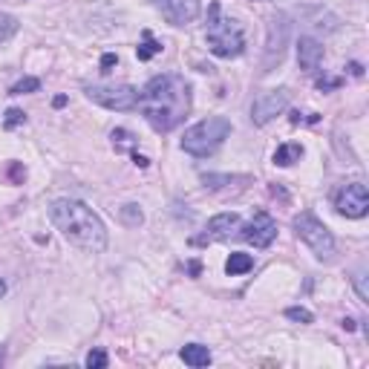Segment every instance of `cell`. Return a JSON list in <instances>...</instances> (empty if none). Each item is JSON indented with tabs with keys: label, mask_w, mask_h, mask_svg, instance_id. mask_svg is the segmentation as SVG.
<instances>
[{
	"label": "cell",
	"mask_w": 369,
	"mask_h": 369,
	"mask_svg": "<svg viewBox=\"0 0 369 369\" xmlns=\"http://www.w3.org/2000/svg\"><path fill=\"white\" fill-rule=\"evenodd\" d=\"M139 110L156 133L176 130L190 113V84L182 76H153L139 92Z\"/></svg>",
	"instance_id": "obj_1"
},
{
	"label": "cell",
	"mask_w": 369,
	"mask_h": 369,
	"mask_svg": "<svg viewBox=\"0 0 369 369\" xmlns=\"http://www.w3.org/2000/svg\"><path fill=\"white\" fill-rule=\"evenodd\" d=\"M49 219L53 225L87 254H102L107 249V228L92 208L78 200H55L49 205Z\"/></svg>",
	"instance_id": "obj_2"
},
{
	"label": "cell",
	"mask_w": 369,
	"mask_h": 369,
	"mask_svg": "<svg viewBox=\"0 0 369 369\" xmlns=\"http://www.w3.org/2000/svg\"><path fill=\"white\" fill-rule=\"evenodd\" d=\"M208 49L216 58H239L245 53V35L234 18H223L219 4L208 6V27H205Z\"/></svg>",
	"instance_id": "obj_3"
},
{
	"label": "cell",
	"mask_w": 369,
	"mask_h": 369,
	"mask_svg": "<svg viewBox=\"0 0 369 369\" xmlns=\"http://www.w3.org/2000/svg\"><path fill=\"white\" fill-rule=\"evenodd\" d=\"M228 136H231V121L225 116H208L200 121V125L185 130L182 151L188 156H196V159H208L225 144Z\"/></svg>",
	"instance_id": "obj_4"
},
{
	"label": "cell",
	"mask_w": 369,
	"mask_h": 369,
	"mask_svg": "<svg viewBox=\"0 0 369 369\" xmlns=\"http://www.w3.org/2000/svg\"><path fill=\"white\" fill-rule=\"evenodd\" d=\"M294 234H298L309 245L312 254L317 260H332V254H335V237H332V231L312 211H303V214L294 216Z\"/></svg>",
	"instance_id": "obj_5"
},
{
	"label": "cell",
	"mask_w": 369,
	"mask_h": 369,
	"mask_svg": "<svg viewBox=\"0 0 369 369\" xmlns=\"http://www.w3.org/2000/svg\"><path fill=\"white\" fill-rule=\"evenodd\" d=\"M291 35V20L286 12H277L268 20V38H265V53H263V72H272L283 58H286V46Z\"/></svg>",
	"instance_id": "obj_6"
},
{
	"label": "cell",
	"mask_w": 369,
	"mask_h": 369,
	"mask_svg": "<svg viewBox=\"0 0 369 369\" xmlns=\"http://www.w3.org/2000/svg\"><path fill=\"white\" fill-rule=\"evenodd\" d=\"M87 98L95 104H102L107 110H118V113H127L139 107V90L130 84H116V87H84Z\"/></svg>",
	"instance_id": "obj_7"
},
{
	"label": "cell",
	"mask_w": 369,
	"mask_h": 369,
	"mask_svg": "<svg viewBox=\"0 0 369 369\" xmlns=\"http://www.w3.org/2000/svg\"><path fill=\"white\" fill-rule=\"evenodd\" d=\"M288 107V90L286 87H277V90H265L254 98L251 104V121L257 127H265L268 121H274L283 110Z\"/></svg>",
	"instance_id": "obj_8"
},
{
	"label": "cell",
	"mask_w": 369,
	"mask_h": 369,
	"mask_svg": "<svg viewBox=\"0 0 369 369\" xmlns=\"http://www.w3.org/2000/svg\"><path fill=\"white\" fill-rule=\"evenodd\" d=\"M335 208H337V214L349 216V219L366 216V211H369V190H366V185H363V182H349V185H343V188L335 193Z\"/></svg>",
	"instance_id": "obj_9"
},
{
	"label": "cell",
	"mask_w": 369,
	"mask_h": 369,
	"mask_svg": "<svg viewBox=\"0 0 369 369\" xmlns=\"http://www.w3.org/2000/svg\"><path fill=\"white\" fill-rule=\"evenodd\" d=\"M239 237H242L245 242H251L254 249H268V245L277 239V223H274V219L268 216L265 211H257V214L251 216V223L239 231Z\"/></svg>",
	"instance_id": "obj_10"
},
{
	"label": "cell",
	"mask_w": 369,
	"mask_h": 369,
	"mask_svg": "<svg viewBox=\"0 0 369 369\" xmlns=\"http://www.w3.org/2000/svg\"><path fill=\"white\" fill-rule=\"evenodd\" d=\"M153 6L162 12V18L167 23H174V27H188V23H193L202 12L200 0H153Z\"/></svg>",
	"instance_id": "obj_11"
},
{
	"label": "cell",
	"mask_w": 369,
	"mask_h": 369,
	"mask_svg": "<svg viewBox=\"0 0 369 369\" xmlns=\"http://www.w3.org/2000/svg\"><path fill=\"white\" fill-rule=\"evenodd\" d=\"M239 228V214H216L214 219H208V228L205 234L193 237V245H208V242H216V239H228L231 231Z\"/></svg>",
	"instance_id": "obj_12"
},
{
	"label": "cell",
	"mask_w": 369,
	"mask_h": 369,
	"mask_svg": "<svg viewBox=\"0 0 369 369\" xmlns=\"http://www.w3.org/2000/svg\"><path fill=\"white\" fill-rule=\"evenodd\" d=\"M298 64L303 72H317V67L323 64V46L314 38H300L298 41Z\"/></svg>",
	"instance_id": "obj_13"
},
{
	"label": "cell",
	"mask_w": 369,
	"mask_h": 369,
	"mask_svg": "<svg viewBox=\"0 0 369 369\" xmlns=\"http://www.w3.org/2000/svg\"><path fill=\"white\" fill-rule=\"evenodd\" d=\"M179 358L188 363V366H208L211 363V349L208 347H202V343H188V347H182V352H179Z\"/></svg>",
	"instance_id": "obj_14"
},
{
	"label": "cell",
	"mask_w": 369,
	"mask_h": 369,
	"mask_svg": "<svg viewBox=\"0 0 369 369\" xmlns=\"http://www.w3.org/2000/svg\"><path fill=\"white\" fill-rule=\"evenodd\" d=\"M254 268V257L251 254H245V251H234L228 260H225V272L231 277H239V274H249Z\"/></svg>",
	"instance_id": "obj_15"
},
{
	"label": "cell",
	"mask_w": 369,
	"mask_h": 369,
	"mask_svg": "<svg viewBox=\"0 0 369 369\" xmlns=\"http://www.w3.org/2000/svg\"><path fill=\"white\" fill-rule=\"evenodd\" d=\"M300 156H303V147L286 141V144H280L277 151H274V165L288 167V165H294V162H300Z\"/></svg>",
	"instance_id": "obj_16"
},
{
	"label": "cell",
	"mask_w": 369,
	"mask_h": 369,
	"mask_svg": "<svg viewBox=\"0 0 369 369\" xmlns=\"http://www.w3.org/2000/svg\"><path fill=\"white\" fill-rule=\"evenodd\" d=\"M159 53H162V43H159L151 32H144V35H141V43L136 46V58H139V61H151V58L159 55Z\"/></svg>",
	"instance_id": "obj_17"
},
{
	"label": "cell",
	"mask_w": 369,
	"mask_h": 369,
	"mask_svg": "<svg viewBox=\"0 0 369 369\" xmlns=\"http://www.w3.org/2000/svg\"><path fill=\"white\" fill-rule=\"evenodd\" d=\"M110 139H113L116 153H125V151H133V147H136V136L130 130H125V127H116L110 133Z\"/></svg>",
	"instance_id": "obj_18"
},
{
	"label": "cell",
	"mask_w": 369,
	"mask_h": 369,
	"mask_svg": "<svg viewBox=\"0 0 369 369\" xmlns=\"http://www.w3.org/2000/svg\"><path fill=\"white\" fill-rule=\"evenodd\" d=\"M118 219H121V223H125L127 228H139L141 223H144V214L139 211V205H125V208H118Z\"/></svg>",
	"instance_id": "obj_19"
},
{
	"label": "cell",
	"mask_w": 369,
	"mask_h": 369,
	"mask_svg": "<svg viewBox=\"0 0 369 369\" xmlns=\"http://www.w3.org/2000/svg\"><path fill=\"white\" fill-rule=\"evenodd\" d=\"M0 176H4L9 185H23V179H27V167H23L20 162H9Z\"/></svg>",
	"instance_id": "obj_20"
},
{
	"label": "cell",
	"mask_w": 369,
	"mask_h": 369,
	"mask_svg": "<svg viewBox=\"0 0 369 369\" xmlns=\"http://www.w3.org/2000/svg\"><path fill=\"white\" fill-rule=\"evenodd\" d=\"M15 32H18V18H15V15H6V12H0V43L9 41Z\"/></svg>",
	"instance_id": "obj_21"
},
{
	"label": "cell",
	"mask_w": 369,
	"mask_h": 369,
	"mask_svg": "<svg viewBox=\"0 0 369 369\" xmlns=\"http://www.w3.org/2000/svg\"><path fill=\"white\" fill-rule=\"evenodd\" d=\"M38 90H41V81L38 78H23V81H18L9 90V95H27V92H38Z\"/></svg>",
	"instance_id": "obj_22"
},
{
	"label": "cell",
	"mask_w": 369,
	"mask_h": 369,
	"mask_svg": "<svg viewBox=\"0 0 369 369\" xmlns=\"http://www.w3.org/2000/svg\"><path fill=\"white\" fill-rule=\"evenodd\" d=\"M286 317H288V321H294V323H312V321H314L312 312L303 309V306H291V309H286Z\"/></svg>",
	"instance_id": "obj_23"
},
{
	"label": "cell",
	"mask_w": 369,
	"mask_h": 369,
	"mask_svg": "<svg viewBox=\"0 0 369 369\" xmlns=\"http://www.w3.org/2000/svg\"><path fill=\"white\" fill-rule=\"evenodd\" d=\"M23 121H27V113L18 110V107H12V110H6L4 127H6V130H15V127H20V125H23Z\"/></svg>",
	"instance_id": "obj_24"
},
{
	"label": "cell",
	"mask_w": 369,
	"mask_h": 369,
	"mask_svg": "<svg viewBox=\"0 0 369 369\" xmlns=\"http://www.w3.org/2000/svg\"><path fill=\"white\" fill-rule=\"evenodd\" d=\"M245 176H214V174H208V176H202V182H205V188H223V185H231V182H242Z\"/></svg>",
	"instance_id": "obj_25"
},
{
	"label": "cell",
	"mask_w": 369,
	"mask_h": 369,
	"mask_svg": "<svg viewBox=\"0 0 369 369\" xmlns=\"http://www.w3.org/2000/svg\"><path fill=\"white\" fill-rule=\"evenodd\" d=\"M107 363H110V358H107L104 349H92V352L87 355V366H90V369H104Z\"/></svg>",
	"instance_id": "obj_26"
},
{
	"label": "cell",
	"mask_w": 369,
	"mask_h": 369,
	"mask_svg": "<svg viewBox=\"0 0 369 369\" xmlns=\"http://www.w3.org/2000/svg\"><path fill=\"white\" fill-rule=\"evenodd\" d=\"M355 291H358V298L363 300V303H369V286H366V272H358L355 277Z\"/></svg>",
	"instance_id": "obj_27"
},
{
	"label": "cell",
	"mask_w": 369,
	"mask_h": 369,
	"mask_svg": "<svg viewBox=\"0 0 369 369\" xmlns=\"http://www.w3.org/2000/svg\"><path fill=\"white\" fill-rule=\"evenodd\" d=\"M337 87H340V78H317V90H323V92L337 90Z\"/></svg>",
	"instance_id": "obj_28"
},
{
	"label": "cell",
	"mask_w": 369,
	"mask_h": 369,
	"mask_svg": "<svg viewBox=\"0 0 369 369\" xmlns=\"http://www.w3.org/2000/svg\"><path fill=\"white\" fill-rule=\"evenodd\" d=\"M300 121H309V125H314L317 121V113H291V125H300Z\"/></svg>",
	"instance_id": "obj_29"
},
{
	"label": "cell",
	"mask_w": 369,
	"mask_h": 369,
	"mask_svg": "<svg viewBox=\"0 0 369 369\" xmlns=\"http://www.w3.org/2000/svg\"><path fill=\"white\" fill-rule=\"evenodd\" d=\"M118 64V55H113V53H107L104 58H102V72H113V67Z\"/></svg>",
	"instance_id": "obj_30"
},
{
	"label": "cell",
	"mask_w": 369,
	"mask_h": 369,
	"mask_svg": "<svg viewBox=\"0 0 369 369\" xmlns=\"http://www.w3.org/2000/svg\"><path fill=\"white\" fill-rule=\"evenodd\" d=\"M133 162H136L139 167H147V165H151V159H147V156H139L136 151H133Z\"/></svg>",
	"instance_id": "obj_31"
},
{
	"label": "cell",
	"mask_w": 369,
	"mask_h": 369,
	"mask_svg": "<svg viewBox=\"0 0 369 369\" xmlns=\"http://www.w3.org/2000/svg\"><path fill=\"white\" fill-rule=\"evenodd\" d=\"M349 72H352L355 78H361V76H363V67H361V64H349Z\"/></svg>",
	"instance_id": "obj_32"
},
{
	"label": "cell",
	"mask_w": 369,
	"mask_h": 369,
	"mask_svg": "<svg viewBox=\"0 0 369 369\" xmlns=\"http://www.w3.org/2000/svg\"><path fill=\"white\" fill-rule=\"evenodd\" d=\"M64 104H67V95H58L55 102H53V107H64Z\"/></svg>",
	"instance_id": "obj_33"
},
{
	"label": "cell",
	"mask_w": 369,
	"mask_h": 369,
	"mask_svg": "<svg viewBox=\"0 0 369 369\" xmlns=\"http://www.w3.org/2000/svg\"><path fill=\"white\" fill-rule=\"evenodd\" d=\"M340 326H343V329H349V332H352V329H355V321H349V317H347V321H343Z\"/></svg>",
	"instance_id": "obj_34"
},
{
	"label": "cell",
	"mask_w": 369,
	"mask_h": 369,
	"mask_svg": "<svg viewBox=\"0 0 369 369\" xmlns=\"http://www.w3.org/2000/svg\"><path fill=\"white\" fill-rule=\"evenodd\" d=\"M4 294H6V283H4V280H0V298H4Z\"/></svg>",
	"instance_id": "obj_35"
},
{
	"label": "cell",
	"mask_w": 369,
	"mask_h": 369,
	"mask_svg": "<svg viewBox=\"0 0 369 369\" xmlns=\"http://www.w3.org/2000/svg\"><path fill=\"white\" fill-rule=\"evenodd\" d=\"M6 361V352H4V347H0V363H4Z\"/></svg>",
	"instance_id": "obj_36"
}]
</instances>
